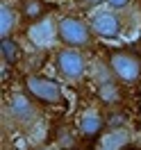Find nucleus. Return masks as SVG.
Here are the masks:
<instances>
[{
    "instance_id": "nucleus-1",
    "label": "nucleus",
    "mask_w": 141,
    "mask_h": 150,
    "mask_svg": "<svg viewBox=\"0 0 141 150\" xmlns=\"http://www.w3.org/2000/svg\"><path fill=\"white\" fill-rule=\"evenodd\" d=\"M23 89L41 107H66L64 89L52 77H46L41 73H28L23 77Z\"/></svg>"
},
{
    "instance_id": "nucleus-2",
    "label": "nucleus",
    "mask_w": 141,
    "mask_h": 150,
    "mask_svg": "<svg viewBox=\"0 0 141 150\" xmlns=\"http://www.w3.org/2000/svg\"><path fill=\"white\" fill-rule=\"evenodd\" d=\"M107 68L114 80L123 84H134L141 80V52L132 48H112L107 50Z\"/></svg>"
},
{
    "instance_id": "nucleus-3",
    "label": "nucleus",
    "mask_w": 141,
    "mask_h": 150,
    "mask_svg": "<svg viewBox=\"0 0 141 150\" xmlns=\"http://www.w3.org/2000/svg\"><path fill=\"white\" fill-rule=\"evenodd\" d=\"M55 34H57V41L64 48H77V50L91 46V39L96 37L89 21L80 18L75 14H66L57 21Z\"/></svg>"
},
{
    "instance_id": "nucleus-4",
    "label": "nucleus",
    "mask_w": 141,
    "mask_h": 150,
    "mask_svg": "<svg viewBox=\"0 0 141 150\" xmlns=\"http://www.w3.org/2000/svg\"><path fill=\"white\" fill-rule=\"evenodd\" d=\"M55 73L66 82H80L86 73V57L77 48H59L52 59Z\"/></svg>"
},
{
    "instance_id": "nucleus-5",
    "label": "nucleus",
    "mask_w": 141,
    "mask_h": 150,
    "mask_svg": "<svg viewBox=\"0 0 141 150\" xmlns=\"http://www.w3.org/2000/svg\"><path fill=\"white\" fill-rule=\"evenodd\" d=\"M89 25L96 37L105 39V41H114V39L123 37L125 21L116 9H94L89 16Z\"/></svg>"
},
{
    "instance_id": "nucleus-6",
    "label": "nucleus",
    "mask_w": 141,
    "mask_h": 150,
    "mask_svg": "<svg viewBox=\"0 0 141 150\" xmlns=\"http://www.w3.org/2000/svg\"><path fill=\"white\" fill-rule=\"evenodd\" d=\"M34 105L37 103H34L25 91H14V93L9 96V100H7V109H9V114L18 123H30L34 118V114H37Z\"/></svg>"
},
{
    "instance_id": "nucleus-7",
    "label": "nucleus",
    "mask_w": 141,
    "mask_h": 150,
    "mask_svg": "<svg viewBox=\"0 0 141 150\" xmlns=\"http://www.w3.org/2000/svg\"><path fill=\"white\" fill-rule=\"evenodd\" d=\"M105 127H107V123H105V116L100 112H84L80 116V121H77V132L86 141L98 139L105 132Z\"/></svg>"
},
{
    "instance_id": "nucleus-8",
    "label": "nucleus",
    "mask_w": 141,
    "mask_h": 150,
    "mask_svg": "<svg viewBox=\"0 0 141 150\" xmlns=\"http://www.w3.org/2000/svg\"><path fill=\"white\" fill-rule=\"evenodd\" d=\"M46 2L43 0H21V18L25 23H37L46 16Z\"/></svg>"
},
{
    "instance_id": "nucleus-9",
    "label": "nucleus",
    "mask_w": 141,
    "mask_h": 150,
    "mask_svg": "<svg viewBox=\"0 0 141 150\" xmlns=\"http://www.w3.org/2000/svg\"><path fill=\"white\" fill-rule=\"evenodd\" d=\"M0 55H2V64L7 66H16L23 57V50H21L18 41L14 37H5L0 41Z\"/></svg>"
},
{
    "instance_id": "nucleus-10",
    "label": "nucleus",
    "mask_w": 141,
    "mask_h": 150,
    "mask_svg": "<svg viewBox=\"0 0 141 150\" xmlns=\"http://www.w3.org/2000/svg\"><path fill=\"white\" fill-rule=\"evenodd\" d=\"M96 93H98V98H100L105 105H109V107H114V105H118V103L123 100V91H121V86L114 84V80L100 82V84H98V89H96Z\"/></svg>"
},
{
    "instance_id": "nucleus-11",
    "label": "nucleus",
    "mask_w": 141,
    "mask_h": 150,
    "mask_svg": "<svg viewBox=\"0 0 141 150\" xmlns=\"http://www.w3.org/2000/svg\"><path fill=\"white\" fill-rule=\"evenodd\" d=\"M18 16L21 14H16L9 5L2 2V7H0V37L2 39L14 34V30H16V25H18Z\"/></svg>"
},
{
    "instance_id": "nucleus-12",
    "label": "nucleus",
    "mask_w": 141,
    "mask_h": 150,
    "mask_svg": "<svg viewBox=\"0 0 141 150\" xmlns=\"http://www.w3.org/2000/svg\"><path fill=\"white\" fill-rule=\"evenodd\" d=\"M105 5H107L109 9L123 11V9H128V7L132 5V0H105Z\"/></svg>"
},
{
    "instance_id": "nucleus-13",
    "label": "nucleus",
    "mask_w": 141,
    "mask_h": 150,
    "mask_svg": "<svg viewBox=\"0 0 141 150\" xmlns=\"http://www.w3.org/2000/svg\"><path fill=\"white\" fill-rule=\"evenodd\" d=\"M105 0H77V5L82 7V9H86V11H94L98 5H103Z\"/></svg>"
},
{
    "instance_id": "nucleus-14",
    "label": "nucleus",
    "mask_w": 141,
    "mask_h": 150,
    "mask_svg": "<svg viewBox=\"0 0 141 150\" xmlns=\"http://www.w3.org/2000/svg\"><path fill=\"white\" fill-rule=\"evenodd\" d=\"M139 48H141V37H139Z\"/></svg>"
},
{
    "instance_id": "nucleus-15",
    "label": "nucleus",
    "mask_w": 141,
    "mask_h": 150,
    "mask_svg": "<svg viewBox=\"0 0 141 150\" xmlns=\"http://www.w3.org/2000/svg\"><path fill=\"white\" fill-rule=\"evenodd\" d=\"M41 150H48V148H41Z\"/></svg>"
}]
</instances>
